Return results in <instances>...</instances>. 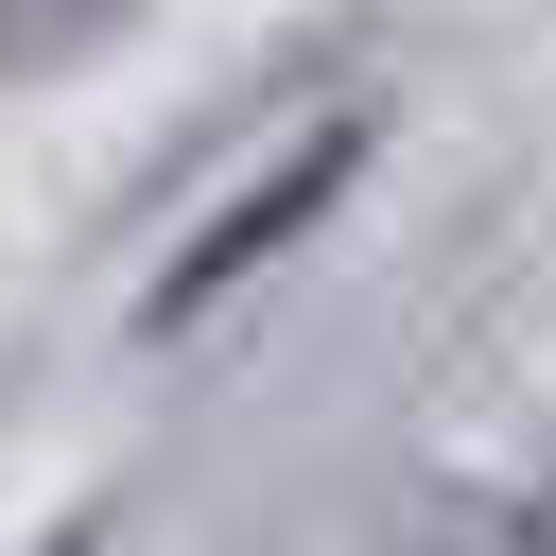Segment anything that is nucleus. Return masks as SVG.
<instances>
[{"label": "nucleus", "mask_w": 556, "mask_h": 556, "mask_svg": "<svg viewBox=\"0 0 556 556\" xmlns=\"http://www.w3.org/2000/svg\"><path fill=\"white\" fill-rule=\"evenodd\" d=\"M365 156H382V104H330V122H295V139H278V156H261V174H243V191H226V208H208V226H191L156 278H139V330L174 348V330H208L243 278H278V261H295V243L348 208V174H365Z\"/></svg>", "instance_id": "obj_1"}, {"label": "nucleus", "mask_w": 556, "mask_h": 556, "mask_svg": "<svg viewBox=\"0 0 556 556\" xmlns=\"http://www.w3.org/2000/svg\"><path fill=\"white\" fill-rule=\"evenodd\" d=\"M434 556H521V521H486V504H434Z\"/></svg>", "instance_id": "obj_4"}, {"label": "nucleus", "mask_w": 556, "mask_h": 556, "mask_svg": "<svg viewBox=\"0 0 556 556\" xmlns=\"http://www.w3.org/2000/svg\"><path fill=\"white\" fill-rule=\"evenodd\" d=\"M104 521H122V504H52V521H35L17 556H104Z\"/></svg>", "instance_id": "obj_3"}, {"label": "nucleus", "mask_w": 556, "mask_h": 556, "mask_svg": "<svg viewBox=\"0 0 556 556\" xmlns=\"http://www.w3.org/2000/svg\"><path fill=\"white\" fill-rule=\"evenodd\" d=\"M139 17H156V0H0V87H70V70H104Z\"/></svg>", "instance_id": "obj_2"}, {"label": "nucleus", "mask_w": 556, "mask_h": 556, "mask_svg": "<svg viewBox=\"0 0 556 556\" xmlns=\"http://www.w3.org/2000/svg\"><path fill=\"white\" fill-rule=\"evenodd\" d=\"M521 556H556V486H539V504H521Z\"/></svg>", "instance_id": "obj_5"}]
</instances>
